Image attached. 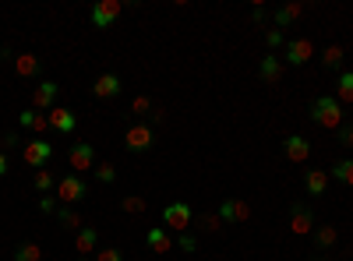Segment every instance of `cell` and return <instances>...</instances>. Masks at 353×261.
<instances>
[{"instance_id":"cell-17","label":"cell","mask_w":353,"mask_h":261,"mask_svg":"<svg viewBox=\"0 0 353 261\" xmlns=\"http://www.w3.org/2000/svg\"><path fill=\"white\" fill-rule=\"evenodd\" d=\"M329 170H308L304 173V191L311 195V198H321L325 191H329Z\"/></svg>"},{"instance_id":"cell-8","label":"cell","mask_w":353,"mask_h":261,"mask_svg":"<svg viewBox=\"0 0 353 261\" xmlns=\"http://www.w3.org/2000/svg\"><path fill=\"white\" fill-rule=\"evenodd\" d=\"M124 145H128V152H148L156 145V134L148 124H135L128 127V134H124Z\"/></svg>"},{"instance_id":"cell-10","label":"cell","mask_w":353,"mask_h":261,"mask_svg":"<svg viewBox=\"0 0 353 261\" xmlns=\"http://www.w3.org/2000/svg\"><path fill=\"white\" fill-rule=\"evenodd\" d=\"M311 57H315V42H311V39H290V42H286V53H283V64L304 67Z\"/></svg>"},{"instance_id":"cell-21","label":"cell","mask_w":353,"mask_h":261,"mask_svg":"<svg viewBox=\"0 0 353 261\" xmlns=\"http://www.w3.org/2000/svg\"><path fill=\"white\" fill-rule=\"evenodd\" d=\"M39 67H43V64H39L36 53H18V57H14V71H18L21 78H36Z\"/></svg>"},{"instance_id":"cell-9","label":"cell","mask_w":353,"mask_h":261,"mask_svg":"<svg viewBox=\"0 0 353 261\" xmlns=\"http://www.w3.org/2000/svg\"><path fill=\"white\" fill-rule=\"evenodd\" d=\"M219 219H223V226L247 223V219H251V205H247L244 198H226V201L219 205Z\"/></svg>"},{"instance_id":"cell-5","label":"cell","mask_w":353,"mask_h":261,"mask_svg":"<svg viewBox=\"0 0 353 261\" xmlns=\"http://www.w3.org/2000/svg\"><path fill=\"white\" fill-rule=\"evenodd\" d=\"M315 226H318L315 212H311L304 201H293V205H290V233L308 236V233H315Z\"/></svg>"},{"instance_id":"cell-16","label":"cell","mask_w":353,"mask_h":261,"mask_svg":"<svg viewBox=\"0 0 353 261\" xmlns=\"http://www.w3.org/2000/svg\"><path fill=\"white\" fill-rule=\"evenodd\" d=\"M283 71H286L283 57H275V53H269V57H262V67H258V78H262L265 85H280V78H283Z\"/></svg>"},{"instance_id":"cell-40","label":"cell","mask_w":353,"mask_h":261,"mask_svg":"<svg viewBox=\"0 0 353 261\" xmlns=\"http://www.w3.org/2000/svg\"><path fill=\"white\" fill-rule=\"evenodd\" d=\"M311 261H325V258H321V254H318V258H311Z\"/></svg>"},{"instance_id":"cell-25","label":"cell","mask_w":353,"mask_h":261,"mask_svg":"<svg viewBox=\"0 0 353 261\" xmlns=\"http://www.w3.org/2000/svg\"><path fill=\"white\" fill-rule=\"evenodd\" d=\"M343 57H346V50L339 42H332V46H325V50H321V64L325 67H343Z\"/></svg>"},{"instance_id":"cell-14","label":"cell","mask_w":353,"mask_h":261,"mask_svg":"<svg viewBox=\"0 0 353 261\" xmlns=\"http://www.w3.org/2000/svg\"><path fill=\"white\" fill-rule=\"evenodd\" d=\"M46 121H49V127H54L57 134H71L74 127H78V116H74L67 106H54L46 113Z\"/></svg>"},{"instance_id":"cell-27","label":"cell","mask_w":353,"mask_h":261,"mask_svg":"<svg viewBox=\"0 0 353 261\" xmlns=\"http://www.w3.org/2000/svg\"><path fill=\"white\" fill-rule=\"evenodd\" d=\"M57 219H60V226L64 229H82V216L74 208H67V205H60L57 208Z\"/></svg>"},{"instance_id":"cell-15","label":"cell","mask_w":353,"mask_h":261,"mask_svg":"<svg viewBox=\"0 0 353 261\" xmlns=\"http://www.w3.org/2000/svg\"><path fill=\"white\" fill-rule=\"evenodd\" d=\"M145 244H148V251H152V254H170V251L176 247V240L170 236V229H166V226H152V229H148Z\"/></svg>"},{"instance_id":"cell-38","label":"cell","mask_w":353,"mask_h":261,"mask_svg":"<svg viewBox=\"0 0 353 261\" xmlns=\"http://www.w3.org/2000/svg\"><path fill=\"white\" fill-rule=\"evenodd\" d=\"M39 208L49 216V212H57V201H54V198H43V201H39Z\"/></svg>"},{"instance_id":"cell-29","label":"cell","mask_w":353,"mask_h":261,"mask_svg":"<svg viewBox=\"0 0 353 261\" xmlns=\"http://www.w3.org/2000/svg\"><path fill=\"white\" fill-rule=\"evenodd\" d=\"M148 201L138 198V195H128V198H120V212H128V216H138V212H145Z\"/></svg>"},{"instance_id":"cell-20","label":"cell","mask_w":353,"mask_h":261,"mask_svg":"<svg viewBox=\"0 0 353 261\" xmlns=\"http://www.w3.org/2000/svg\"><path fill=\"white\" fill-rule=\"evenodd\" d=\"M95 247H99V233H95L92 226H82V229H78V240H74V251L85 258V254H92Z\"/></svg>"},{"instance_id":"cell-13","label":"cell","mask_w":353,"mask_h":261,"mask_svg":"<svg viewBox=\"0 0 353 261\" xmlns=\"http://www.w3.org/2000/svg\"><path fill=\"white\" fill-rule=\"evenodd\" d=\"M283 156H286L290 162H308V159H311V141L300 138V134L283 138Z\"/></svg>"},{"instance_id":"cell-34","label":"cell","mask_w":353,"mask_h":261,"mask_svg":"<svg viewBox=\"0 0 353 261\" xmlns=\"http://www.w3.org/2000/svg\"><path fill=\"white\" fill-rule=\"evenodd\" d=\"M95 261H124V254L117 247H103V251H95Z\"/></svg>"},{"instance_id":"cell-28","label":"cell","mask_w":353,"mask_h":261,"mask_svg":"<svg viewBox=\"0 0 353 261\" xmlns=\"http://www.w3.org/2000/svg\"><path fill=\"white\" fill-rule=\"evenodd\" d=\"M329 177H336V180H343V184L353 187V159H339L332 170H329Z\"/></svg>"},{"instance_id":"cell-37","label":"cell","mask_w":353,"mask_h":261,"mask_svg":"<svg viewBox=\"0 0 353 261\" xmlns=\"http://www.w3.org/2000/svg\"><path fill=\"white\" fill-rule=\"evenodd\" d=\"M265 4H255V11H251V21H255V25H262V21H265Z\"/></svg>"},{"instance_id":"cell-11","label":"cell","mask_w":353,"mask_h":261,"mask_svg":"<svg viewBox=\"0 0 353 261\" xmlns=\"http://www.w3.org/2000/svg\"><path fill=\"white\" fill-rule=\"evenodd\" d=\"M67 162H71V170H78V177H82L85 170L95 166V149L89 145V141H78V145L67 152Z\"/></svg>"},{"instance_id":"cell-19","label":"cell","mask_w":353,"mask_h":261,"mask_svg":"<svg viewBox=\"0 0 353 261\" xmlns=\"http://www.w3.org/2000/svg\"><path fill=\"white\" fill-rule=\"evenodd\" d=\"M18 124H21V127H29V131H36V134L49 131L46 113H36V110H21V113H18Z\"/></svg>"},{"instance_id":"cell-2","label":"cell","mask_w":353,"mask_h":261,"mask_svg":"<svg viewBox=\"0 0 353 261\" xmlns=\"http://www.w3.org/2000/svg\"><path fill=\"white\" fill-rule=\"evenodd\" d=\"M191 223H194V212H191V205H184V201H173V205H166V208H163V226H166V229L187 233V229H191Z\"/></svg>"},{"instance_id":"cell-1","label":"cell","mask_w":353,"mask_h":261,"mask_svg":"<svg viewBox=\"0 0 353 261\" xmlns=\"http://www.w3.org/2000/svg\"><path fill=\"white\" fill-rule=\"evenodd\" d=\"M311 121H315L318 127H325V131H339V127L346 124V113H343V106L336 103V96H318V99L311 103Z\"/></svg>"},{"instance_id":"cell-4","label":"cell","mask_w":353,"mask_h":261,"mask_svg":"<svg viewBox=\"0 0 353 261\" xmlns=\"http://www.w3.org/2000/svg\"><path fill=\"white\" fill-rule=\"evenodd\" d=\"M21 159L32 166V170H46V162L54 159V145L43 138H32V141H25V149H21Z\"/></svg>"},{"instance_id":"cell-39","label":"cell","mask_w":353,"mask_h":261,"mask_svg":"<svg viewBox=\"0 0 353 261\" xmlns=\"http://www.w3.org/2000/svg\"><path fill=\"white\" fill-rule=\"evenodd\" d=\"M4 173H8V152L0 149V177H4Z\"/></svg>"},{"instance_id":"cell-24","label":"cell","mask_w":353,"mask_h":261,"mask_svg":"<svg viewBox=\"0 0 353 261\" xmlns=\"http://www.w3.org/2000/svg\"><path fill=\"white\" fill-rule=\"evenodd\" d=\"M14 261H43V247L36 240H25L14 247Z\"/></svg>"},{"instance_id":"cell-3","label":"cell","mask_w":353,"mask_h":261,"mask_svg":"<svg viewBox=\"0 0 353 261\" xmlns=\"http://www.w3.org/2000/svg\"><path fill=\"white\" fill-rule=\"evenodd\" d=\"M85 195H89L85 177L67 173V177H60V180H57V198H60V205H74V201H82Z\"/></svg>"},{"instance_id":"cell-12","label":"cell","mask_w":353,"mask_h":261,"mask_svg":"<svg viewBox=\"0 0 353 261\" xmlns=\"http://www.w3.org/2000/svg\"><path fill=\"white\" fill-rule=\"evenodd\" d=\"M120 75H113V71H103L95 82H92V96L95 99H113V96H120Z\"/></svg>"},{"instance_id":"cell-31","label":"cell","mask_w":353,"mask_h":261,"mask_svg":"<svg viewBox=\"0 0 353 261\" xmlns=\"http://www.w3.org/2000/svg\"><path fill=\"white\" fill-rule=\"evenodd\" d=\"M201 229H205V233H219V229H223L219 212H205V216H201Z\"/></svg>"},{"instance_id":"cell-35","label":"cell","mask_w":353,"mask_h":261,"mask_svg":"<svg viewBox=\"0 0 353 261\" xmlns=\"http://www.w3.org/2000/svg\"><path fill=\"white\" fill-rule=\"evenodd\" d=\"M131 110L141 116V113H148V110H152V99H148V96H135V103H131Z\"/></svg>"},{"instance_id":"cell-33","label":"cell","mask_w":353,"mask_h":261,"mask_svg":"<svg viewBox=\"0 0 353 261\" xmlns=\"http://www.w3.org/2000/svg\"><path fill=\"white\" fill-rule=\"evenodd\" d=\"M176 247H181V251H194L198 247L194 233H176Z\"/></svg>"},{"instance_id":"cell-30","label":"cell","mask_w":353,"mask_h":261,"mask_svg":"<svg viewBox=\"0 0 353 261\" xmlns=\"http://www.w3.org/2000/svg\"><path fill=\"white\" fill-rule=\"evenodd\" d=\"M95 180H103V184H113V180H117V170H113V162H95Z\"/></svg>"},{"instance_id":"cell-7","label":"cell","mask_w":353,"mask_h":261,"mask_svg":"<svg viewBox=\"0 0 353 261\" xmlns=\"http://www.w3.org/2000/svg\"><path fill=\"white\" fill-rule=\"evenodd\" d=\"M57 92H60V85L57 82H39L36 88H32V110L36 113H49V110H54L57 106Z\"/></svg>"},{"instance_id":"cell-23","label":"cell","mask_w":353,"mask_h":261,"mask_svg":"<svg viewBox=\"0 0 353 261\" xmlns=\"http://www.w3.org/2000/svg\"><path fill=\"white\" fill-rule=\"evenodd\" d=\"M300 14H304V4H300V0H297V4H286V8L275 11V25L286 29V25H293V21H297Z\"/></svg>"},{"instance_id":"cell-18","label":"cell","mask_w":353,"mask_h":261,"mask_svg":"<svg viewBox=\"0 0 353 261\" xmlns=\"http://www.w3.org/2000/svg\"><path fill=\"white\" fill-rule=\"evenodd\" d=\"M315 247H318V254H325V251H332L336 244H339V229L336 226H315Z\"/></svg>"},{"instance_id":"cell-32","label":"cell","mask_w":353,"mask_h":261,"mask_svg":"<svg viewBox=\"0 0 353 261\" xmlns=\"http://www.w3.org/2000/svg\"><path fill=\"white\" fill-rule=\"evenodd\" d=\"M265 42H269V50H280V46H286V36H283L280 29H272V32L265 36Z\"/></svg>"},{"instance_id":"cell-6","label":"cell","mask_w":353,"mask_h":261,"mask_svg":"<svg viewBox=\"0 0 353 261\" xmlns=\"http://www.w3.org/2000/svg\"><path fill=\"white\" fill-rule=\"evenodd\" d=\"M120 11H124V4H120V0H95L89 18H92V25H95V29H110L113 21L120 18Z\"/></svg>"},{"instance_id":"cell-36","label":"cell","mask_w":353,"mask_h":261,"mask_svg":"<svg viewBox=\"0 0 353 261\" xmlns=\"http://www.w3.org/2000/svg\"><path fill=\"white\" fill-rule=\"evenodd\" d=\"M339 141H343L346 149H353V124H343V127H339Z\"/></svg>"},{"instance_id":"cell-26","label":"cell","mask_w":353,"mask_h":261,"mask_svg":"<svg viewBox=\"0 0 353 261\" xmlns=\"http://www.w3.org/2000/svg\"><path fill=\"white\" fill-rule=\"evenodd\" d=\"M32 184H36V191H39V195H49V191H57V180H54V173H49V170H36Z\"/></svg>"},{"instance_id":"cell-22","label":"cell","mask_w":353,"mask_h":261,"mask_svg":"<svg viewBox=\"0 0 353 261\" xmlns=\"http://www.w3.org/2000/svg\"><path fill=\"white\" fill-rule=\"evenodd\" d=\"M336 103L339 106L353 103V71H343V75H339V82H336Z\"/></svg>"}]
</instances>
